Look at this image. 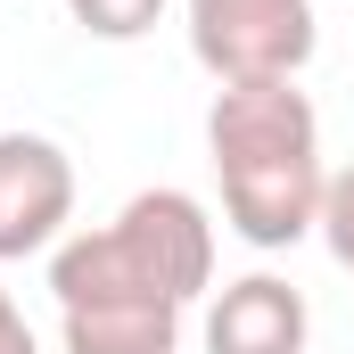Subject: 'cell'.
Masks as SVG:
<instances>
[{
    "instance_id": "7a4b0ae2",
    "label": "cell",
    "mask_w": 354,
    "mask_h": 354,
    "mask_svg": "<svg viewBox=\"0 0 354 354\" xmlns=\"http://www.w3.org/2000/svg\"><path fill=\"white\" fill-rule=\"evenodd\" d=\"M58 313L66 305H189L214 288V223L189 189H140L115 223L58 239L50 256Z\"/></svg>"
},
{
    "instance_id": "6da1fadb",
    "label": "cell",
    "mask_w": 354,
    "mask_h": 354,
    "mask_svg": "<svg viewBox=\"0 0 354 354\" xmlns=\"http://www.w3.org/2000/svg\"><path fill=\"white\" fill-rule=\"evenodd\" d=\"M206 157L248 248H297L322 223V115L297 83H223L206 107Z\"/></svg>"
},
{
    "instance_id": "8992f818",
    "label": "cell",
    "mask_w": 354,
    "mask_h": 354,
    "mask_svg": "<svg viewBox=\"0 0 354 354\" xmlns=\"http://www.w3.org/2000/svg\"><path fill=\"white\" fill-rule=\"evenodd\" d=\"M181 305H66V354H174Z\"/></svg>"
},
{
    "instance_id": "52a82bcc",
    "label": "cell",
    "mask_w": 354,
    "mask_h": 354,
    "mask_svg": "<svg viewBox=\"0 0 354 354\" xmlns=\"http://www.w3.org/2000/svg\"><path fill=\"white\" fill-rule=\"evenodd\" d=\"M66 17L99 33V41H140L157 17H165V0H66Z\"/></svg>"
},
{
    "instance_id": "277c9868",
    "label": "cell",
    "mask_w": 354,
    "mask_h": 354,
    "mask_svg": "<svg viewBox=\"0 0 354 354\" xmlns=\"http://www.w3.org/2000/svg\"><path fill=\"white\" fill-rule=\"evenodd\" d=\"M75 223V157L50 132H0V264L58 248Z\"/></svg>"
},
{
    "instance_id": "9c48e42d",
    "label": "cell",
    "mask_w": 354,
    "mask_h": 354,
    "mask_svg": "<svg viewBox=\"0 0 354 354\" xmlns=\"http://www.w3.org/2000/svg\"><path fill=\"white\" fill-rule=\"evenodd\" d=\"M0 354H41V346H33V322L17 313V297H8V288H0Z\"/></svg>"
},
{
    "instance_id": "ba28073f",
    "label": "cell",
    "mask_w": 354,
    "mask_h": 354,
    "mask_svg": "<svg viewBox=\"0 0 354 354\" xmlns=\"http://www.w3.org/2000/svg\"><path fill=\"white\" fill-rule=\"evenodd\" d=\"M322 239H330V256L354 272V165L330 174V189H322Z\"/></svg>"
},
{
    "instance_id": "3957f363",
    "label": "cell",
    "mask_w": 354,
    "mask_h": 354,
    "mask_svg": "<svg viewBox=\"0 0 354 354\" xmlns=\"http://www.w3.org/2000/svg\"><path fill=\"white\" fill-rule=\"evenodd\" d=\"M313 41V0H189V50L214 83H297Z\"/></svg>"
},
{
    "instance_id": "5b68a950",
    "label": "cell",
    "mask_w": 354,
    "mask_h": 354,
    "mask_svg": "<svg viewBox=\"0 0 354 354\" xmlns=\"http://www.w3.org/2000/svg\"><path fill=\"white\" fill-rule=\"evenodd\" d=\"M305 330L313 313L280 272H248L206 305V354H305Z\"/></svg>"
}]
</instances>
